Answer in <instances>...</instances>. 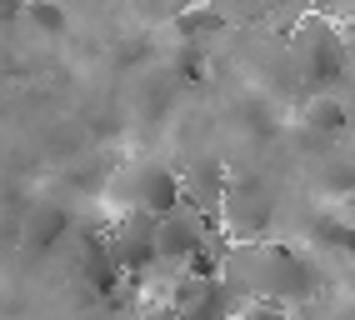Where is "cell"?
<instances>
[{
  "label": "cell",
  "mask_w": 355,
  "mask_h": 320,
  "mask_svg": "<svg viewBox=\"0 0 355 320\" xmlns=\"http://www.w3.org/2000/svg\"><path fill=\"white\" fill-rule=\"evenodd\" d=\"M110 195L125 215H171L175 205H185V186H180V170H171L165 160H125L110 180Z\"/></svg>",
  "instance_id": "6da1fadb"
},
{
  "label": "cell",
  "mask_w": 355,
  "mask_h": 320,
  "mask_svg": "<svg viewBox=\"0 0 355 320\" xmlns=\"http://www.w3.org/2000/svg\"><path fill=\"white\" fill-rule=\"evenodd\" d=\"M155 250H160V265H191L196 256L210 250V220L200 215V205H175L171 215L155 220Z\"/></svg>",
  "instance_id": "7a4b0ae2"
},
{
  "label": "cell",
  "mask_w": 355,
  "mask_h": 320,
  "mask_svg": "<svg viewBox=\"0 0 355 320\" xmlns=\"http://www.w3.org/2000/svg\"><path fill=\"white\" fill-rule=\"evenodd\" d=\"M121 276H146L150 265H160V250H155V215H121V225L105 235Z\"/></svg>",
  "instance_id": "3957f363"
},
{
  "label": "cell",
  "mask_w": 355,
  "mask_h": 320,
  "mask_svg": "<svg viewBox=\"0 0 355 320\" xmlns=\"http://www.w3.org/2000/svg\"><path fill=\"white\" fill-rule=\"evenodd\" d=\"M295 60H300V71L311 75V80H336L340 65H345L340 30L330 26V20H311V26L295 35Z\"/></svg>",
  "instance_id": "277c9868"
},
{
  "label": "cell",
  "mask_w": 355,
  "mask_h": 320,
  "mask_svg": "<svg viewBox=\"0 0 355 320\" xmlns=\"http://www.w3.org/2000/svg\"><path fill=\"white\" fill-rule=\"evenodd\" d=\"M220 215H225V231L235 240H260V231H266V220H270V195L260 190V186H230L220 195Z\"/></svg>",
  "instance_id": "5b68a950"
},
{
  "label": "cell",
  "mask_w": 355,
  "mask_h": 320,
  "mask_svg": "<svg viewBox=\"0 0 355 320\" xmlns=\"http://www.w3.org/2000/svg\"><path fill=\"white\" fill-rule=\"evenodd\" d=\"M345 105H340V96H315L311 105H305V125H311L315 135H330V141H336V135L345 130Z\"/></svg>",
  "instance_id": "8992f818"
},
{
  "label": "cell",
  "mask_w": 355,
  "mask_h": 320,
  "mask_svg": "<svg viewBox=\"0 0 355 320\" xmlns=\"http://www.w3.org/2000/svg\"><path fill=\"white\" fill-rule=\"evenodd\" d=\"M175 30H180V40H200L210 30H220V10L216 6H191V10H180Z\"/></svg>",
  "instance_id": "52a82bcc"
},
{
  "label": "cell",
  "mask_w": 355,
  "mask_h": 320,
  "mask_svg": "<svg viewBox=\"0 0 355 320\" xmlns=\"http://www.w3.org/2000/svg\"><path fill=\"white\" fill-rule=\"evenodd\" d=\"M20 20H31L40 35H60V30H65V10H60V0H26V15H20Z\"/></svg>",
  "instance_id": "ba28073f"
},
{
  "label": "cell",
  "mask_w": 355,
  "mask_h": 320,
  "mask_svg": "<svg viewBox=\"0 0 355 320\" xmlns=\"http://www.w3.org/2000/svg\"><path fill=\"white\" fill-rule=\"evenodd\" d=\"M230 320H291V315L280 310V305H270V301H245Z\"/></svg>",
  "instance_id": "9c48e42d"
},
{
  "label": "cell",
  "mask_w": 355,
  "mask_h": 320,
  "mask_svg": "<svg viewBox=\"0 0 355 320\" xmlns=\"http://www.w3.org/2000/svg\"><path fill=\"white\" fill-rule=\"evenodd\" d=\"M26 15V0H0V26H6V20H20Z\"/></svg>",
  "instance_id": "30bf717a"
}]
</instances>
